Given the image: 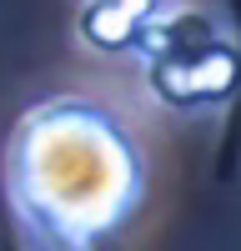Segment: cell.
Returning <instances> with one entry per match:
<instances>
[{"instance_id":"6da1fadb","label":"cell","mask_w":241,"mask_h":251,"mask_svg":"<svg viewBox=\"0 0 241 251\" xmlns=\"http://www.w3.org/2000/svg\"><path fill=\"white\" fill-rule=\"evenodd\" d=\"M151 161L131 121L96 96H46L0 146V191L25 251H100L136 221Z\"/></svg>"},{"instance_id":"7a4b0ae2","label":"cell","mask_w":241,"mask_h":251,"mask_svg":"<svg viewBox=\"0 0 241 251\" xmlns=\"http://www.w3.org/2000/svg\"><path fill=\"white\" fill-rule=\"evenodd\" d=\"M161 10V0H86L80 10V35L100 50H126L136 46V35L151 25V15Z\"/></svg>"}]
</instances>
